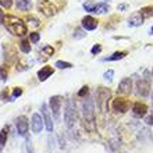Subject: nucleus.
I'll list each match as a JSON object with an SVG mask.
<instances>
[{"label":"nucleus","mask_w":153,"mask_h":153,"mask_svg":"<svg viewBox=\"0 0 153 153\" xmlns=\"http://www.w3.org/2000/svg\"><path fill=\"white\" fill-rule=\"evenodd\" d=\"M82 113H84V127L92 132L95 129V103L92 99L86 97L82 103Z\"/></svg>","instance_id":"1"},{"label":"nucleus","mask_w":153,"mask_h":153,"mask_svg":"<svg viewBox=\"0 0 153 153\" xmlns=\"http://www.w3.org/2000/svg\"><path fill=\"white\" fill-rule=\"evenodd\" d=\"M4 27L8 32H11L13 35L17 36H24L27 33V25L24 24V21L17 18L14 16H6L4 17Z\"/></svg>","instance_id":"2"},{"label":"nucleus","mask_w":153,"mask_h":153,"mask_svg":"<svg viewBox=\"0 0 153 153\" xmlns=\"http://www.w3.org/2000/svg\"><path fill=\"white\" fill-rule=\"evenodd\" d=\"M76 120H78V114H76V110H75V105H74L71 100H68L67 102V106H65V110H64L65 125H67L68 128H71V127H74Z\"/></svg>","instance_id":"3"},{"label":"nucleus","mask_w":153,"mask_h":153,"mask_svg":"<svg viewBox=\"0 0 153 153\" xmlns=\"http://www.w3.org/2000/svg\"><path fill=\"white\" fill-rule=\"evenodd\" d=\"M82 7H84L85 11L95 13V14H106V13H109V10H110L109 4H106V3H97V4H95L93 1H85Z\"/></svg>","instance_id":"4"},{"label":"nucleus","mask_w":153,"mask_h":153,"mask_svg":"<svg viewBox=\"0 0 153 153\" xmlns=\"http://www.w3.org/2000/svg\"><path fill=\"white\" fill-rule=\"evenodd\" d=\"M110 99V91L107 88H99L97 89V99L96 105L100 109V111L106 113L107 111V102Z\"/></svg>","instance_id":"5"},{"label":"nucleus","mask_w":153,"mask_h":153,"mask_svg":"<svg viewBox=\"0 0 153 153\" xmlns=\"http://www.w3.org/2000/svg\"><path fill=\"white\" fill-rule=\"evenodd\" d=\"M49 106L52 110V114L54 120H60V111H61V97L60 96H52L49 100Z\"/></svg>","instance_id":"6"},{"label":"nucleus","mask_w":153,"mask_h":153,"mask_svg":"<svg viewBox=\"0 0 153 153\" xmlns=\"http://www.w3.org/2000/svg\"><path fill=\"white\" fill-rule=\"evenodd\" d=\"M39 11L46 17H52L56 14V7L52 4V1L42 0V1H39Z\"/></svg>","instance_id":"7"},{"label":"nucleus","mask_w":153,"mask_h":153,"mask_svg":"<svg viewBox=\"0 0 153 153\" xmlns=\"http://www.w3.org/2000/svg\"><path fill=\"white\" fill-rule=\"evenodd\" d=\"M111 106H113V110L117 111V113H125V111L129 109L128 100L124 99V97H117V99H114Z\"/></svg>","instance_id":"8"},{"label":"nucleus","mask_w":153,"mask_h":153,"mask_svg":"<svg viewBox=\"0 0 153 153\" xmlns=\"http://www.w3.org/2000/svg\"><path fill=\"white\" fill-rule=\"evenodd\" d=\"M150 91V82L148 79H138L137 81V92L138 95H141L142 97L149 96Z\"/></svg>","instance_id":"9"},{"label":"nucleus","mask_w":153,"mask_h":153,"mask_svg":"<svg viewBox=\"0 0 153 153\" xmlns=\"http://www.w3.org/2000/svg\"><path fill=\"white\" fill-rule=\"evenodd\" d=\"M17 132L20 137H25L27 132H28V120H27V117L25 116H20L17 118Z\"/></svg>","instance_id":"10"},{"label":"nucleus","mask_w":153,"mask_h":153,"mask_svg":"<svg viewBox=\"0 0 153 153\" xmlns=\"http://www.w3.org/2000/svg\"><path fill=\"white\" fill-rule=\"evenodd\" d=\"M40 113L43 116V121H45V127L49 132L53 131V121H52V116H50V111L48 109V105H42L40 107Z\"/></svg>","instance_id":"11"},{"label":"nucleus","mask_w":153,"mask_h":153,"mask_svg":"<svg viewBox=\"0 0 153 153\" xmlns=\"http://www.w3.org/2000/svg\"><path fill=\"white\" fill-rule=\"evenodd\" d=\"M132 91V81L131 78H124L121 79V82L118 84V88H117V93L120 95H128Z\"/></svg>","instance_id":"12"},{"label":"nucleus","mask_w":153,"mask_h":153,"mask_svg":"<svg viewBox=\"0 0 153 153\" xmlns=\"http://www.w3.org/2000/svg\"><path fill=\"white\" fill-rule=\"evenodd\" d=\"M43 117H40L39 113H35L32 116V131L35 134H39L42 129H43Z\"/></svg>","instance_id":"13"},{"label":"nucleus","mask_w":153,"mask_h":153,"mask_svg":"<svg viewBox=\"0 0 153 153\" xmlns=\"http://www.w3.org/2000/svg\"><path fill=\"white\" fill-rule=\"evenodd\" d=\"M148 113V106L145 103H141V102H137L135 105L132 106V114L138 118L141 117H145V114Z\"/></svg>","instance_id":"14"},{"label":"nucleus","mask_w":153,"mask_h":153,"mask_svg":"<svg viewBox=\"0 0 153 153\" xmlns=\"http://www.w3.org/2000/svg\"><path fill=\"white\" fill-rule=\"evenodd\" d=\"M82 28L86 31H93L97 28V21L92 16H86L82 18Z\"/></svg>","instance_id":"15"},{"label":"nucleus","mask_w":153,"mask_h":153,"mask_svg":"<svg viewBox=\"0 0 153 153\" xmlns=\"http://www.w3.org/2000/svg\"><path fill=\"white\" fill-rule=\"evenodd\" d=\"M143 17H142V14L139 11L138 13H134L132 16L129 17V20H128V25L129 27H139V25L143 24Z\"/></svg>","instance_id":"16"},{"label":"nucleus","mask_w":153,"mask_h":153,"mask_svg":"<svg viewBox=\"0 0 153 153\" xmlns=\"http://www.w3.org/2000/svg\"><path fill=\"white\" fill-rule=\"evenodd\" d=\"M52 75H53V68L50 65H45V67H42V68L38 71V78H39V81H46L49 76H52Z\"/></svg>","instance_id":"17"},{"label":"nucleus","mask_w":153,"mask_h":153,"mask_svg":"<svg viewBox=\"0 0 153 153\" xmlns=\"http://www.w3.org/2000/svg\"><path fill=\"white\" fill-rule=\"evenodd\" d=\"M16 6L21 11H28L32 7V1L31 0H16Z\"/></svg>","instance_id":"18"},{"label":"nucleus","mask_w":153,"mask_h":153,"mask_svg":"<svg viewBox=\"0 0 153 153\" xmlns=\"http://www.w3.org/2000/svg\"><path fill=\"white\" fill-rule=\"evenodd\" d=\"M125 56H127V52H116V53H113L111 56L106 57L105 61H118V60H121V59H124Z\"/></svg>","instance_id":"19"},{"label":"nucleus","mask_w":153,"mask_h":153,"mask_svg":"<svg viewBox=\"0 0 153 153\" xmlns=\"http://www.w3.org/2000/svg\"><path fill=\"white\" fill-rule=\"evenodd\" d=\"M7 137H8V127H4L0 131V148L4 146V143L7 142Z\"/></svg>","instance_id":"20"},{"label":"nucleus","mask_w":153,"mask_h":153,"mask_svg":"<svg viewBox=\"0 0 153 153\" xmlns=\"http://www.w3.org/2000/svg\"><path fill=\"white\" fill-rule=\"evenodd\" d=\"M139 13L142 14L143 18H150V17H153V6H148V7L141 8Z\"/></svg>","instance_id":"21"},{"label":"nucleus","mask_w":153,"mask_h":153,"mask_svg":"<svg viewBox=\"0 0 153 153\" xmlns=\"http://www.w3.org/2000/svg\"><path fill=\"white\" fill-rule=\"evenodd\" d=\"M20 49H21V52H24V53H29L31 52V45H29V42L27 39H22L20 42Z\"/></svg>","instance_id":"22"},{"label":"nucleus","mask_w":153,"mask_h":153,"mask_svg":"<svg viewBox=\"0 0 153 153\" xmlns=\"http://www.w3.org/2000/svg\"><path fill=\"white\" fill-rule=\"evenodd\" d=\"M54 65H56L57 68H60V70L71 68V67H73V64H71V63H68V61H61V60L56 61V64H54Z\"/></svg>","instance_id":"23"},{"label":"nucleus","mask_w":153,"mask_h":153,"mask_svg":"<svg viewBox=\"0 0 153 153\" xmlns=\"http://www.w3.org/2000/svg\"><path fill=\"white\" fill-rule=\"evenodd\" d=\"M27 21H28V24L32 25L33 28H38V27L40 25V21H38L35 17H28V18H27Z\"/></svg>","instance_id":"24"},{"label":"nucleus","mask_w":153,"mask_h":153,"mask_svg":"<svg viewBox=\"0 0 153 153\" xmlns=\"http://www.w3.org/2000/svg\"><path fill=\"white\" fill-rule=\"evenodd\" d=\"M7 79V67H0V81H6Z\"/></svg>","instance_id":"25"},{"label":"nucleus","mask_w":153,"mask_h":153,"mask_svg":"<svg viewBox=\"0 0 153 153\" xmlns=\"http://www.w3.org/2000/svg\"><path fill=\"white\" fill-rule=\"evenodd\" d=\"M29 39H31V42H32V43H38V42H39V39H40V35L38 32H32L31 35H29Z\"/></svg>","instance_id":"26"},{"label":"nucleus","mask_w":153,"mask_h":153,"mask_svg":"<svg viewBox=\"0 0 153 153\" xmlns=\"http://www.w3.org/2000/svg\"><path fill=\"white\" fill-rule=\"evenodd\" d=\"M0 6L4 8H10L13 6V0H0Z\"/></svg>","instance_id":"27"},{"label":"nucleus","mask_w":153,"mask_h":153,"mask_svg":"<svg viewBox=\"0 0 153 153\" xmlns=\"http://www.w3.org/2000/svg\"><path fill=\"white\" fill-rule=\"evenodd\" d=\"M113 75H114V71H113V70H109V71H106V73L103 74L105 79H106V81H109V82H110L111 79H113Z\"/></svg>","instance_id":"28"},{"label":"nucleus","mask_w":153,"mask_h":153,"mask_svg":"<svg viewBox=\"0 0 153 153\" xmlns=\"http://www.w3.org/2000/svg\"><path fill=\"white\" fill-rule=\"evenodd\" d=\"M100 52H102V46H100V45H95V46L91 49V53H92V54H99Z\"/></svg>","instance_id":"29"},{"label":"nucleus","mask_w":153,"mask_h":153,"mask_svg":"<svg viewBox=\"0 0 153 153\" xmlns=\"http://www.w3.org/2000/svg\"><path fill=\"white\" fill-rule=\"evenodd\" d=\"M43 52L48 54V56H53V53H54V49L52 46H45L43 48Z\"/></svg>","instance_id":"30"},{"label":"nucleus","mask_w":153,"mask_h":153,"mask_svg":"<svg viewBox=\"0 0 153 153\" xmlns=\"http://www.w3.org/2000/svg\"><path fill=\"white\" fill-rule=\"evenodd\" d=\"M85 36V32H81L79 29H76L75 32H74V38L75 39H81V38H84Z\"/></svg>","instance_id":"31"},{"label":"nucleus","mask_w":153,"mask_h":153,"mask_svg":"<svg viewBox=\"0 0 153 153\" xmlns=\"http://www.w3.org/2000/svg\"><path fill=\"white\" fill-rule=\"evenodd\" d=\"M20 95H22V89L16 88L14 89V92H13V97H17V96H20Z\"/></svg>","instance_id":"32"},{"label":"nucleus","mask_w":153,"mask_h":153,"mask_svg":"<svg viewBox=\"0 0 153 153\" xmlns=\"http://www.w3.org/2000/svg\"><path fill=\"white\" fill-rule=\"evenodd\" d=\"M145 123L148 125H153V116H148L145 117Z\"/></svg>","instance_id":"33"},{"label":"nucleus","mask_w":153,"mask_h":153,"mask_svg":"<svg viewBox=\"0 0 153 153\" xmlns=\"http://www.w3.org/2000/svg\"><path fill=\"white\" fill-rule=\"evenodd\" d=\"M86 93H88V86H84V88L78 92V95H79V96H84V95H86Z\"/></svg>","instance_id":"34"},{"label":"nucleus","mask_w":153,"mask_h":153,"mask_svg":"<svg viewBox=\"0 0 153 153\" xmlns=\"http://www.w3.org/2000/svg\"><path fill=\"white\" fill-rule=\"evenodd\" d=\"M125 8H128V4H120L118 6V10H121V11H124Z\"/></svg>","instance_id":"35"},{"label":"nucleus","mask_w":153,"mask_h":153,"mask_svg":"<svg viewBox=\"0 0 153 153\" xmlns=\"http://www.w3.org/2000/svg\"><path fill=\"white\" fill-rule=\"evenodd\" d=\"M4 20V16H3V13H1V10H0V22H3Z\"/></svg>","instance_id":"36"},{"label":"nucleus","mask_w":153,"mask_h":153,"mask_svg":"<svg viewBox=\"0 0 153 153\" xmlns=\"http://www.w3.org/2000/svg\"><path fill=\"white\" fill-rule=\"evenodd\" d=\"M149 33H150V35H153V27H152V28H150V31H149Z\"/></svg>","instance_id":"37"},{"label":"nucleus","mask_w":153,"mask_h":153,"mask_svg":"<svg viewBox=\"0 0 153 153\" xmlns=\"http://www.w3.org/2000/svg\"><path fill=\"white\" fill-rule=\"evenodd\" d=\"M152 74H153V70H152Z\"/></svg>","instance_id":"38"}]
</instances>
